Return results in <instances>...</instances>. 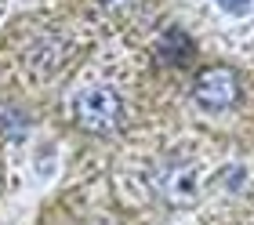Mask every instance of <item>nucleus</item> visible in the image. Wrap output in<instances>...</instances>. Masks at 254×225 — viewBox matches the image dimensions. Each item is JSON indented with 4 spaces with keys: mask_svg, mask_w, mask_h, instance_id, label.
Masks as SVG:
<instances>
[{
    "mask_svg": "<svg viewBox=\"0 0 254 225\" xmlns=\"http://www.w3.org/2000/svg\"><path fill=\"white\" fill-rule=\"evenodd\" d=\"M73 116L76 124L91 135H106L120 124L124 116V98L113 87H87L73 98Z\"/></svg>",
    "mask_w": 254,
    "mask_h": 225,
    "instance_id": "obj_1",
    "label": "nucleus"
},
{
    "mask_svg": "<svg viewBox=\"0 0 254 225\" xmlns=\"http://www.w3.org/2000/svg\"><path fill=\"white\" fill-rule=\"evenodd\" d=\"M240 76L233 73L229 66H211V69H200L192 80V98L203 105V109H233L240 102Z\"/></svg>",
    "mask_w": 254,
    "mask_h": 225,
    "instance_id": "obj_2",
    "label": "nucleus"
},
{
    "mask_svg": "<svg viewBox=\"0 0 254 225\" xmlns=\"http://www.w3.org/2000/svg\"><path fill=\"white\" fill-rule=\"evenodd\" d=\"M160 193H164L171 204H186V200L196 196V171L189 167V163H167L164 171H160Z\"/></svg>",
    "mask_w": 254,
    "mask_h": 225,
    "instance_id": "obj_3",
    "label": "nucleus"
},
{
    "mask_svg": "<svg viewBox=\"0 0 254 225\" xmlns=\"http://www.w3.org/2000/svg\"><path fill=\"white\" fill-rule=\"evenodd\" d=\"M156 55L164 58V62H171V66H186L192 58V40L182 29H167L164 40H160V47H156Z\"/></svg>",
    "mask_w": 254,
    "mask_h": 225,
    "instance_id": "obj_4",
    "label": "nucleus"
},
{
    "mask_svg": "<svg viewBox=\"0 0 254 225\" xmlns=\"http://www.w3.org/2000/svg\"><path fill=\"white\" fill-rule=\"evenodd\" d=\"M218 7L229 11V15H244V11L251 7V0H218Z\"/></svg>",
    "mask_w": 254,
    "mask_h": 225,
    "instance_id": "obj_5",
    "label": "nucleus"
},
{
    "mask_svg": "<svg viewBox=\"0 0 254 225\" xmlns=\"http://www.w3.org/2000/svg\"><path fill=\"white\" fill-rule=\"evenodd\" d=\"M95 4H98L102 11H124V7H131L134 0H95Z\"/></svg>",
    "mask_w": 254,
    "mask_h": 225,
    "instance_id": "obj_6",
    "label": "nucleus"
}]
</instances>
